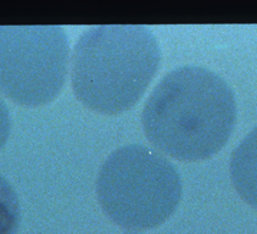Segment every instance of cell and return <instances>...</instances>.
Masks as SVG:
<instances>
[{
    "mask_svg": "<svg viewBox=\"0 0 257 234\" xmlns=\"http://www.w3.org/2000/svg\"><path fill=\"white\" fill-rule=\"evenodd\" d=\"M236 119L232 88L217 73L183 66L156 85L143 111L148 139L183 161L211 158L224 147Z\"/></svg>",
    "mask_w": 257,
    "mask_h": 234,
    "instance_id": "6da1fadb",
    "label": "cell"
},
{
    "mask_svg": "<svg viewBox=\"0 0 257 234\" xmlns=\"http://www.w3.org/2000/svg\"><path fill=\"white\" fill-rule=\"evenodd\" d=\"M160 61L158 39L144 26L90 28L78 39L73 53V90L91 110L122 112L141 99Z\"/></svg>",
    "mask_w": 257,
    "mask_h": 234,
    "instance_id": "7a4b0ae2",
    "label": "cell"
},
{
    "mask_svg": "<svg viewBox=\"0 0 257 234\" xmlns=\"http://www.w3.org/2000/svg\"><path fill=\"white\" fill-rule=\"evenodd\" d=\"M99 202L122 228L144 230L164 223L178 206L182 181L178 171L158 151L125 145L102 164L96 181Z\"/></svg>",
    "mask_w": 257,
    "mask_h": 234,
    "instance_id": "3957f363",
    "label": "cell"
},
{
    "mask_svg": "<svg viewBox=\"0 0 257 234\" xmlns=\"http://www.w3.org/2000/svg\"><path fill=\"white\" fill-rule=\"evenodd\" d=\"M68 54L59 26H0V90L26 106L51 101L65 83Z\"/></svg>",
    "mask_w": 257,
    "mask_h": 234,
    "instance_id": "277c9868",
    "label": "cell"
},
{
    "mask_svg": "<svg viewBox=\"0 0 257 234\" xmlns=\"http://www.w3.org/2000/svg\"><path fill=\"white\" fill-rule=\"evenodd\" d=\"M229 166L236 192L257 209V126L234 149Z\"/></svg>",
    "mask_w": 257,
    "mask_h": 234,
    "instance_id": "5b68a950",
    "label": "cell"
},
{
    "mask_svg": "<svg viewBox=\"0 0 257 234\" xmlns=\"http://www.w3.org/2000/svg\"><path fill=\"white\" fill-rule=\"evenodd\" d=\"M21 209L17 194L10 182L0 175V234H17Z\"/></svg>",
    "mask_w": 257,
    "mask_h": 234,
    "instance_id": "8992f818",
    "label": "cell"
},
{
    "mask_svg": "<svg viewBox=\"0 0 257 234\" xmlns=\"http://www.w3.org/2000/svg\"><path fill=\"white\" fill-rule=\"evenodd\" d=\"M11 130L10 113L5 102L0 99V150L7 143Z\"/></svg>",
    "mask_w": 257,
    "mask_h": 234,
    "instance_id": "52a82bcc",
    "label": "cell"
}]
</instances>
